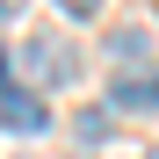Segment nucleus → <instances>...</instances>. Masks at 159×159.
<instances>
[{"instance_id":"1","label":"nucleus","mask_w":159,"mask_h":159,"mask_svg":"<svg viewBox=\"0 0 159 159\" xmlns=\"http://www.w3.org/2000/svg\"><path fill=\"white\" fill-rule=\"evenodd\" d=\"M15 65H22V87H29V94H43V87H65V80L80 72L72 43H58V36H29V43L15 51Z\"/></svg>"},{"instance_id":"2","label":"nucleus","mask_w":159,"mask_h":159,"mask_svg":"<svg viewBox=\"0 0 159 159\" xmlns=\"http://www.w3.org/2000/svg\"><path fill=\"white\" fill-rule=\"evenodd\" d=\"M0 123H7L15 138H36V130H51V109H43V94H29L22 80L0 72Z\"/></svg>"},{"instance_id":"3","label":"nucleus","mask_w":159,"mask_h":159,"mask_svg":"<svg viewBox=\"0 0 159 159\" xmlns=\"http://www.w3.org/2000/svg\"><path fill=\"white\" fill-rule=\"evenodd\" d=\"M109 101H123V109H159V72H123Z\"/></svg>"},{"instance_id":"4","label":"nucleus","mask_w":159,"mask_h":159,"mask_svg":"<svg viewBox=\"0 0 159 159\" xmlns=\"http://www.w3.org/2000/svg\"><path fill=\"white\" fill-rule=\"evenodd\" d=\"M109 51H116L123 65H145V51H152V43H145V29H116V36H109Z\"/></svg>"},{"instance_id":"5","label":"nucleus","mask_w":159,"mask_h":159,"mask_svg":"<svg viewBox=\"0 0 159 159\" xmlns=\"http://www.w3.org/2000/svg\"><path fill=\"white\" fill-rule=\"evenodd\" d=\"M65 15H101V0H58Z\"/></svg>"},{"instance_id":"6","label":"nucleus","mask_w":159,"mask_h":159,"mask_svg":"<svg viewBox=\"0 0 159 159\" xmlns=\"http://www.w3.org/2000/svg\"><path fill=\"white\" fill-rule=\"evenodd\" d=\"M15 7H22V0H0V15H15Z\"/></svg>"},{"instance_id":"7","label":"nucleus","mask_w":159,"mask_h":159,"mask_svg":"<svg viewBox=\"0 0 159 159\" xmlns=\"http://www.w3.org/2000/svg\"><path fill=\"white\" fill-rule=\"evenodd\" d=\"M145 159H159V152H145Z\"/></svg>"}]
</instances>
